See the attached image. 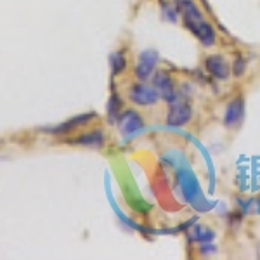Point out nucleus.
<instances>
[{
    "instance_id": "nucleus-1",
    "label": "nucleus",
    "mask_w": 260,
    "mask_h": 260,
    "mask_svg": "<svg viewBox=\"0 0 260 260\" xmlns=\"http://www.w3.org/2000/svg\"><path fill=\"white\" fill-rule=\"evenodd\" d=\"M175 9L184 19V24L196 37L203 47H213L217 40L215 30L192 0H175Z\"/></svg>"
},
{
    "instance_id": "nucleus-2",
    "label": "nucleus",
    "mask_w": 260,
    "mask_h": 260,
    "mask_svg": "<svg viewBox=\"0 0 260 260\" xmlns=\"http://www.w3.org/2000/svg\"><path fill=\"white\" fill-rule=\"evenodd\" d=\"M128 99L132 101L136 106H154L160 101V94H158L156 87H149L146 83H136L130 87L128 90Z\"/></svg>"
},
{
    "instance_id": "nucleus-3",
    "label": "nucleus",
    "mask_w": 260,
    "mask_h": 260,
    "mask_svg": "<svg viewBox=\"0 0 260 260\" xmlns=\"http://www.w3.org/2000/svg\"><path fill=\"white\" fill-rule=\"evenodd\" d=\"M192 118V108L186 101H174L170 103V110L167 115V123L172 127H182V125L189 123Z\"/></svg>"
},
{
    "instance_id": "nucleus-4",
    "label": "nucleus",
    "mask_w": 260,
    "mask_h": 260,
    "mask_svg": "<svg viewBox=\"0 0 260 260\" xmlns=\"http://www.w3.org/2000/svg\"><path fill=\"white\" fill-rule=\"evenodd\" d=\"M153 85L156 87L160 98L169 104L177 101V89H175V83L167 71H158L153 75Z\"/></svg>"
},
{
    "instance_id": "nucleus-5",
    "label": "nucleus",
    "mask_w": 260,
    "mask_h": 260,
    "mask_svg": "<svg viewBox=\"0 0 260 260\" xmlns=\"http://www.w3.org/2000/svg\"><path fill=\"white\" fill-rule=\"evenodd\" d=\"M156 64H158L156 50L149 49V50H144V52H141L139 61H137V66H136V77L139 78L141 82L149 80V78L154 75Z\"/></svg>"
},
{
    "instance_id": "nucleus-6",
    "label": "nucleus",
    "mask_w": 260,
    "mask_h": 260,
    "mask_svg": "<svg viewBox=\"0 0 260 260\" xmlns=\"http://www.w3.org/2000/svg\"><path fill=\"white\" fill-rule=\"evenodd\" d=\"M142 127H144V121H142V116L137 111L128 110L123 115H120V134L123 137L136 136Z\"/></svg>"
},
{
    "instance_id": "nucleus-7",
    "label": "nucleus",
    "mask_w": 260,
    "mask_h": 260,
    "mask_svg": "<svg viewBox=\"0 0 260 260\" xmlns=\"http://www.w3.org/2000/svg\"><path fill=\"white\" fill-rule=\"evenodd\" d=\"M205 68H207L208 73L212 75L217 80H228L231 75V66L228 59L224 56H219V54H213V56H208L207 61H205Z\"/></svg>"
},
{
    "instance_id": "nucleus-8",
    "label": "nucleus",
    "mask_w": 260,
    "mask_h": 260,
    "mask_svg": "<svg viewBox=\"0 0 260 260\" xmlns=\"http://www.w3.org/2000/svg\"><path fill=\"white\" fill-rule=\"evenodd\" d=\"M243 116H245V101L240 95V98L233 99L225 108L224 113V125L228 128H236L238 125L243 121Z\"/></svg>"
},
{
    "instance_id": "nucleus-9",
    "label": "nucleus",
    "mask_w": 260,
    "mask_h": 260,
    "mask_svg": "<svg viewBox=\"0 0 260 260\" xmlns=\"http://www.w3.org/2000/svg\"><path fill=\"white\" fill-rule=\"evenodd\" d=\"M92 118H95V113H87V115H80V116H75L68 121H64L62 125H57L54 128H49V132L52 134H64V132H71L75 128H80L82 125H85L87 121H90Z\"/></svg>"
},
{
    "instance_id": "nucleus-10",
    "label": "nucleus",
    "mask_w": 260,
    "mask_h": 260,
    "mask_svg": "<svg viewBox=\"0 0 260 260\" xmlns=\"http://www.w3.org/2000/svg\"><path fill=\"white\" fill-rule=\"evenodd\" d=\"M104 141H106V137H104L103 130H90V132H85V134H82V136H78L73 142L75 144L95 146V148H99V146L104 144Z\"/></svg>"
},
{
    "instance_id": "nucleus-11",
    "label": "nucleus",
    "mask_w": 260,
    "mask_h": 260,
    "mask_svg": "<svg viewBox=\"0 0 260 260\" xmlns=\"http://www.w3.org/2000/svg\"><path fill=\"white\" fill-rule=\"evenodd\" d=\"M213 236H215L213 231L205 228V225H196V228L191 231V238L200 243H210L213 240Z\"/></svg>"
},
{
    "instance_id": "nucleus-12",
    "label": "nucleus",
    "mask_w": 260,
    "mask_h": 260,
    "mask_svg": "<svg viewBox=\"0 0 260 260\" xmlns=\"http://www.w3.org/2000/svg\"><path fill=\"white\" fill-rule=\"evenodd\" d=\"M110 64H111V71L113 75H120L125 71V66H127V59L121 52H115L111 54V59H110Z\"/></svg>"
},
{
    "instance_id": "nucleus-13",
    "label": "nucleus",
    "mask_w": 260,
    "mask_h": 260,
    "mask_svg": "<svg viewBox=\"0 0 260 260\" xmlns=\"http://www.w3.org/2000/svg\"><path fill=\"white\" fill-rule=\"evenodd\" d=\"M120 108H121V101L116 94H113L110 101H108V115H110L111 120H115L120 113Z\"/></svg>"
},
{
    "instance_id": "nucleus-14",
    "label": "nucleus",
    "mask_w": 260,
    "mask_h": 260,
    "mask_svg": "<svg viewBox=\"0 0 260 260\" xmlns=\"http://www.w3.org/2000/svg\"><path fill=\"white\" fill-rule=\"evenodd\" d=\"M245 70H246V62L243 57H238L236 61H234V64H233V71H234V75L236 77H241L243 73H245Z\"/></svg>"
}]
</instances>
